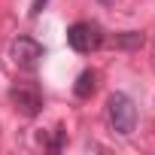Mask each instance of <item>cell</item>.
<instances>
[{"label":"cell","instance_id":"1","mask_svg":"<svg viewBox=\"0 0 155 155\" xmlns=\"http://www.w3.org/2000/svg\"><path fill=\"white\" fill-rule=\"evenodd\" d=\"M107 119H110L116 134H122V137L134 134V128H137V107H134V101L128 94H122V91H113L107 97Z\"/></svg>","mask_w":155,"mask_h":155},{"label":"cell","instance_id":"2","mask_svg":"<svg viewBox=\"0 0 155 155\" xmlns=\"http://www.w3.org/2000/svg\"><path fill=\"white\" fill-rule=\"evenodd\" d=\"M67 43L73 52H79V55H88L94 49L104 46V31L94 25V21H76L67 28Z\"/></svg>","mask_w":155,"mask_h":155},{"label":"cell","instance_id":"3","mask_svg":"<svg viewBox=\"0 0 155 155\" xmlns=\"http://www.w3.org/2000/svg\"><path fill=\"white\" fill-rule=\"evenodd\" d=\"M43 46L34 40V37H15L12 43H9V58L15 61V67H21V70H37L40 67V61H43Z\"/></svg>","mask_w":155,"mask_h":155},{"label":"cell","instance_id":"4","mask_svg":"<svg viewBox=\"0 0 155 155\" xmlns=\"http://www.w3.org/2000/svg\"><path fill=\"white\" fill-rule=\"evenodd\" d=\"M9 101L15 104V110L21 116H40L43 110V94H40V85L37 82H18L9 88Z\"/></svg>","mask_w":155,"mask_h":155},{"label":"cell","instance_id":"5","mask_svg":"<svg viewBox=\"0 0 155 155\" xmlns=\"http://www.w3.org/2000/svg\"><path fill=\"white\" fill-rule=\"evenodd\" d=\"M97 82H101V73L97 70H82L79 79H76V85H73L76 97H91L97 91Z\"/></svg>","mask_w":155,"mask_h":155},{"label":"cell","instance_id":"6","mask_svg":"<svg viewBox=\"0 0 155 155\" xmlns=\"http://www.w3.org/2000/svg\"><path fill=\"white\" fill-rule=\"evenodd\" d=\"M113 46H122V49H140V46H143V34H134V31L116 34V37H113Z\"/></svg>","mask_w":155,"mask_h":155},{"label":"cell","instance_id":"7","mask_svg":"<svg viewBox=\"0 0 155 155\" xmlns=\"http://www.w3.org/2000/svg\"><path fill=\"white\" fill-rule=\"evenodd\" d=\"M64 134H67L64 128H55V137L46 140V146H49V149H61V146H64Z\"/></svg>","mask_w":155,"mask_h":155},{"label":"cell","instance_id":"8","mask_svg":"<svg viewBox=\"0 0 155 155\" xmlns=\"http://www.w3.org/2000/svg\"><path fill=\"white\" fill-rule=\"evenodd\" d=\"M46 3H49V0H34V3H31V15H40Z\"/></svg>","mask_w":155,"mask_h":155},{"label":"cell","instance_id":"9","mask_svg":"<svg viewBox=\"0 0 155 155\" xmlns=\"http://www.w3.org/2000/svg\"><path fill=\"white\" fill-rule=\"evenodd\" d=\"M101 3H104V6H113V0H101Z\"/></svg>","mask_w":155,"mask_h":155}]
</instances>
